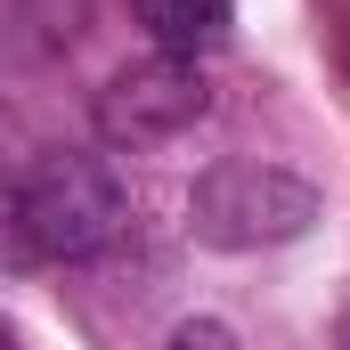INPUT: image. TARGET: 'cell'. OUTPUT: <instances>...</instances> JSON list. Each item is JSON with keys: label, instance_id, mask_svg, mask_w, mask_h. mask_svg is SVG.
Instances as JSON below:
<instances>
[{"label": "cell", "instance_id": "obj_1", "mask_svg": "<svg viewBox=\"0 0 350 350\" xmlns=\"http://www.w3.org/2000/svg\"><path fill=\"white\" fill-rule=\"evenodd\" d=\"M326 212V196L285 163L261 155H220L212 172L187 187V237L204 253H269V245H293L310 237Z\"/></svg>", "mask_w": 350, "mask_h": 350}, {"label": "cell", "instance_id": "obj_2", "mask_svg": "<svg viewBox=\"0 0 350 350\" xmlns=\"http://www.w3.org/2000/svg\"><path fill=\"white\" fill-rule=\"evenodd\" d=\"M131 196L106 155H41L33 172L8 187V228L41 261H90L122 237Z\"/></svg>", "mask_w": 350, "mask_h": 350}, {"label": "cell", "instance_id": "obj_4", "mask_svg": "<svg viewBox=\"0 0 350 350\" xmlns=\"http://www.w3.org/2000/svg\"><path fill=\"white\" fill-rule=\"evenodd\" d=\"M139 8H147L155 49H172V57H204L228 41V0H139Z\"/></svg>", "mask_w": 350, "mask_h": 350}, {"label": "cell", "instance_id": "obj_3", "mask_svg": "<svg viewBox=\"0 0 350 350\" xmlns=\"http://www.w3.org/2000/svg\"><path fill=\"white\" fill-rule=\"evenodd\" d=\"M212 114V82L196 57H172V49H147L131 66H114L98 98H90V122L106 147H163L179 131H196Z\"/></svg>", "mask_w": 350, "mask_h": 350}, {"label": "cell", "instance_id": "obj_5", "mask_svg": "<svg viewBox=\"0 0 350 350\" xmlns=\"http://www.w3.org/2000/svg\"><path fill=\"white\" fill-rule=\"evenodd\" d=\"M163 350H245V342H237V326H220V318H179Z\"/></svg>", "mask_w": 350, "mask_h": 350}, {"label": "cell", "instance_id": "obj_6", "mask_svg": "<svg viewBox=\"0 0 350 350\" xmlns=\"http://www.w3.org/2000/svg\"><path fill=\"white\" fill-rule=\"evenodd\" d=\"M334 350H350V301L334 310Z\"/></svg>", "mask_w": 350, "mask_h": 350}]
</instances>
